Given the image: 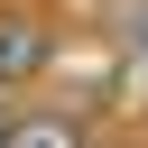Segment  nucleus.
Listing matches in <instances>:
<instances>
[{"mask_svg":"<svg viewBox=\"0 0 148 148\" xmlns=\"http://www.w3.org/2000/svg\"><path fill=\"white\" fill-rule=\"evenodd\" d=\"M9 148H74V130H56V120H18Z\"/></svg>","mask_w":148,"mask_h":148,"instance_id":"nucleus-1","label":"nucleus"},{"mask_svg":"<svg viewBox=\"0 0 148 148\" xmlns=\"http://www.w3.org/2000/svg\"><path fill=\"white\" fill-rule=\"evenodd\" d=\"M28 56H37V37H0V74H9V65H28Z\"/></svg>","mask_w":148,"mask_h":148,"instance_id":"nucleus-2","label":"nucleus"}]
</instances>
